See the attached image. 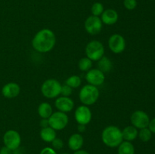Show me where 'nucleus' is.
<instances>
[{"instance_id":"nucleus-1","label":"nucleus","mask_w":155,"mask_h":154,"mask_svg":"<svg viewBox=\"0 0 155 154\" xmlns=\"http://www.w3.org/2000/svg\"><path fill=\"white\" fill-rule=\"evenodd\" d=\"M56 43V37L54 32L49 29L39 30L32 40V46L36 51L47 53L51 51Z\"/></svg>"},{"instance_id":"nucleus-2","label":"nucleus","mask_w":155,"mask_h":154,"mask_svg":"<svg viewBox=\"0 0 155 154\" xmlns=\"http://www.w3.org/2000/svg\"><path fill=\"white\" fill-rule=\"evenodd\" d=\"M101 140L109 147H117L124 141L122 131L115 125H109L103 130Z\"/></svg>"},{"instance_id":"nucleus-3","label":"nucleus","mask_w":155,"mask_h":154,"mask_svg":"<svg viewBox=\"0 0 155 154\" xmlns=\"http://www.w3.org/2000/svg\"><path fill=\"white\" fill-rule=\"evenodd\" d=\"M79 98L83 105H92L99 98V90L96 86L89 84L86 85L80 89Z\"/></svg>"},{"instance_id":"nucleus-4","label":"nucleus","mask_w":155,"mask_h":154,"mask_svg":"<svg viewBox=\"0 0 155 154\" xmlns=\"http://www.w3.org/2000/svg\"><path fill=\"white\" fill-rule=\"evenodd\" d=\"M61 88V85L57 79H48L42 83L41 86V92L45 98L51 99L57 98L60 95Z\"/></svg>"},{"instance_id":"nucleus-5","label":"nucleus","mask_w":155,"mask_h":154,"mask_svg":"<svg viewBox=\"0 0 155 154\" xmlns=\"http://www.w3.org/2000/svg\"><path fill=\"white\" fill-rule=\"evenodd\" d=\"M86 54L92 61H98L104 54V47L101 42L92 40L86 47Z\"/></svg>"},{"instance_id":"nucleus-6","label":"nucleus","mask_w":155,"mask_h":154,"mask_svg":"<svg viewBox=\"0 0 155 154\" xmlns=\"http://www.w3.org/2000/svg\"><path fill=\"white\" fill-rule=\"evenodd\" d=\"M48 119L49 126L55 131L63 130L68 125L69 121L68 115L60 111L53 113Z\"/></svg>"},{"instance_id":"nucleus-7","label":"nucleus","mask_w":155,"mask_h":154,"mask_svg":"<svg viewBox=\"0 0 155 154\" xmlns=\"http://www.w3.org/2000/svg\"><path fill=\"white\" fill-rule=\"evenodd\" d=\"M3 143L12 151H15L19 148L21 143V137L19 133L15 130H8L3 136Z\"/></svg>"},{"instance_id":"nucleus-8","label":"nucleus","mask_w":155,"mask_h":154,"mask_svg":"<svg viewBox=\"0 0 155 154\" xmlns=\"http://www.w3.org/2000/svg\"><path fill=\"white\" fill-rule=\"evenodd\" d=\"M130 120L133 126L136 127L137 129H142L144 128H148L150 118L145 112L142 110H136L133 113Z\"/></svg>"},{"instance_id":"nucleus-9","label":"nucleus","mask_w":155,"mask_h":154,"mask_svg":"<svg viewBox=\"0 0 155 154\" xmlns=\"http://www.w3.org/2000/svg\"><path fill=\"white\" fill-rule=\"evenodd\" d=\"M108 47L114 54H120L126 48L125 39L117 33L112 35L108 39Z\"/></svg>"},{"instance_id":"nucleus-10","label":"nucleus","mask_w":155,"mask_h":154,"mask_svg":"<svg viewBox=\"0 0 155 154\" xmlns=\"http://www.w3.org/2000/svg\"><path fill=\"white\" fill-rule=\"evenodd\" d=\"M84 27L89 34L96 35L99 33L102 29V22L99 17L92 15L86 18Z\"/></svg>"},{"instance_id":"nucleus-11","label":"nucleus","mask_w":155,"mask_h":154,"mask_svg":"<svg viewBox=\"0 0 155 154\" xmlns=\"http://www.w3.org/2000/svg\"><path fill=\"white\" fill-rule=\"evenodd\" d=\"M74 117L77 123L86 125L90 122L92 119V112L87 106H80L76 110Z\"/></svg>"},{"instance_id":"nucleus-12","label":"nucleus","mask_w":155,"mask_h":154,"mask_svg":"<svg viewBox=\"0 0 155 154\" xmlns=\"http://www.w3.org/2000/svg\"><path fill=\"white\" fill-rule=\"evenodd\" d=\"M86 79L89 85L98 87L104 83L105 75L98 69H91L86 72Z\"/></svg>"},{"instance_id":"nucleus-13","label":"nucleus","mask_w":155,"mask_h":154,"mask_svg":"<svg viewBox=\"0 0 155 154\" xmlns=\"http://www.w3.org/2000/svg\"><path fill=\"white\" fill-rule=\"evenodd\" d=\"M55 107L58 111L68 113L71 111L74 107V102L70 97L61 96L55 101Z\"/></svg>"},{"instance_id":"nucleus-14","label":"nucleus","mask_w":155,"mask_h":154,"mask_svg":"<svg viewBox=\"0 0 155 154\" xmlns=\"http://www.w3.org/2000/svg\"><path fill=\"white\" fill-rule=\"evenodd\" d=\"M21 88L15 82H8L2 88V94L6 98H15L19 95Z\"/></svg>"},{"instance_id":"nucleus-15","label":"nucleus","mask_w":155,"mask_h":154,"mask_svg":"<svg viewBox=\"0 0 155 154\" xmlns=\"http://www.w3.org/2000/svg\"><path fill=\"white\" fill-rule=\"evenodd\" d=\"M101 16V22L106 25H114L117 22L118 18H119L117 12L114 9L111 8L104 10Z\"/></svg>"},{"instance_id":"nucleus-16","label":"nucleus","mask_w":155,"mask_h":154,"mask_svg":"<svg viewBox=\"0 0 155 154\" xmlns=\"http://www.w3.org/2000/svg\"><path fill=\"white\" fill-rule=\"evenodd\" d=\"M83 143H84V140H83V137L82 136V134H79V133H75L69 137L68 146L71 150L77 151L81 149L83 146Z\"/></svg>"},{"instance_id":"nucleus-17","label":"nucleus","mask_w":155,"mask_h":154,"mask_svg":"<svg viewBox=\"0 0 155 154\" xmlns=\"http://www.w3.org/2000/svg\"><path fill=\"white\" fill-rule=\"evenodd\" d=\"M138 129L133 125H129L124 128L122 131V135L124 140L126 141H133L138 137Z\"/></svg>"},{"instance_id":"nucleus-18","label":"nucleus","mask_w":155,"mask_h":154,"mask_svg":"<svg viewBox=\"0 0 155 154\" xmlns=\"http://www.w3.org/2000/svg\"><path fill=\"white\" fill-rule=\"evenodd\" d=\"M56 131L50 126L43 128L40 131V137L42 140L48 143H51L54 138H56Z\"/></svg>"},{"instance_id":"nucleus-19","label":"nucleus","mask_w":155,"mask_h":154,"mask_svg":"<svg viewBox=\"0 0 155 154\" xmlns=\"http://www.w3.org/2000/svg\"><path fill=\"white\" fill-rule=\"evenodd\" d=\"M52 113V107L48 103L43 102L39 104L38 107V114L42 119H48Z\"/></svg>"},{"instance_id":"nucleus-20","label":"nucleus","mask_w":155,"mask_h":154,"mask_svg":"<svg viewBox=\"0 0 155 154\" xmlns=\"http://www.w3.org/2000/svg\"><path fill=\"white\" fill-rule=\"evenodd\" d=\"M112 68H113V63L108 57L103 56L100 60H98V69L103 73L109 72Z\"/></svg>"},{"instance_id":"nucleus-21","label":"nucleus","mask_w":155,"mask_h":154,"mask_svg":"<svg viewBox=\"0 0 155 154\" xmlns=\"http://www.w3.org/2000/svg\"><path fill=\"white\" fill-rule=\"evenodd\" d=\"M118 154H135V147L130 141L124 140L117 146Z\"/></svg>"},{"instance_id":"nucleus-22","label":"nucleus","mask_w":155,"mask_h":154,"mask_svg":"<svg viewBox=\"0 0 155 154\" xmlns=\"http://www.w3.org/2000/svg\"><path fill=\"white\" fill-rule=\"evenodd\" d=\"M81 83V79H80V76L77 75H73L71 76L68 77L66 79V81H65V84L68 85V86H70L72 88H76L80 87Z\"/></svg>"},{"instance_id":"nucleus-23","label":"nucleus","mask_w":155,"mask_h":154,"mask_svg":"<svg viewBox=\"0 0 155 154\" xmlns=\"http://www.w3.org/2000/svg\"><path fill=\"white\" fill-rule=\"evenodd\" d=\"M79 69L83 72H87L89 69H91L92 66V61L87 57H83L79 60L78 63Z\"/></svg>"},{"instance_id":"nucleus-24","label":"nucleus","mask_w":155,"mask_h":154,"mask_svg":"<svg viewBox=\"0 0 155 154\" xmlns=\"http://www.w3.org/2000/svg\"><path fill=\"white\" fill-rule=\"evenodd\" d=\"M139 139L143 142H148L151 140L152 137V132L150 131L148 128H144L140 129V131L138 133Z\"/></svg>"},{"instance_id":"nucleus-25","label":"nucleus","mask_w":155,"mask_h":154,"mask_svg":"<svg viewBox=\"0 0 155 154\" xmlns=\"http://www.w3.org/2000/svg\"><path fill=\"white\" fill-rule=\"evenodd\" d=\"M104 11V6L101 2H95L91 8V11L94 16H101Z\"/></svg>"},{"instance_id":"nucleus-26","label":"nucleus","mask_w":155,"mask_h":154,"mask_svg":"<svg viewBox=\"0 0 155 154\" xmlns=\"http://www.w3.org/2000/svg\"><path fill=\"white\" fill-rule=\"evenodd\" d=\"M124 5L127 10H134L137 6L136 0H124Z\"/></svg>"},{"instance_id":"nucleus-27","label":"nucleus","mask_w":155,"mask_h":154,"mask_svg":"<svg viewBox=\"0 0 155 154\" xmlns=\"http://www.w3.org/2000/svg\"><path fill=\"white\" fill-rule=\"evenodd\" d=\"M51 146H52V148L54 150H55V149H61L63 148L64 142L61 138L56 137V138H54V140L51 141Z\"/></svg>"},{"instance_id":"nucleus-28","label":"nucleus","mask_w":155,"mask_h":154,"mask_svg":"<svg viewBox=\"0 0 155 154\" xmlns=\"http://www.w3.org/2000/svg\"><path fill=\"white\" fill-rule=\"evenodd\" d=\"M73 88H71L70 86H68V85H61V93L60 95H61L62 96L64 97H69L70 95L72 94Z\"/></svg>"},{"instance_id":"nucleus-29","label":"nucleus","mask_w":155,"mask_h":154,"mask_svg":"<svg viewBox=\"0 0 155 154\" xmlns=\"http://www.w3.org/2000/svg\"><path fill=\"white\" fill-rule=\"evenodd\" d=\"M39 154H57V152L53 148L47 146V147L43 148Z\"/></svg>"},{"instance_id":"nucleus-30","label":"nucleus","mask_w":155,"mask_h":154,"mask_svg":"<svg viewBox=\"0 0 155 154\" xmlns=\"http://www.w3.org/2000/svg\"><path fill=\"white\" fill-rule=\"evenodd\" d=\"M148 128H149L151 132L155 134V118L151 119V120H150Z\"/></svg>"},{"instance_id":"nucleus-31","label":"nucleus","mask_w":155,"mask_h":154,"mask_svg":"<svg viewBox=\"0 0 155 154\" xmlns=\"http://www.w3.org/2000/svg\"><path fill=\"white\" fill-rule=\"evenodd\" d=\"M0 154H12V150L7 146H4L0 149Z\"/></svg>"},{"instance_id":"nucleus-32","label":"nucleus","mask_w":155,"mask_h":154,"mask_svg":"<svg viewBox=\"0 0 155 154\" xmlns=\"http://www.w3.org/2000/svg\"><path fill=\"white\" fill-rule=\"evenodd\" d=\"M40 126L42 127V128H46V127L49 126V124H48V119H42L40 121Z\"/></svg>"},{"instance_id":"nucleus-33","label":"nucleus","mask_w":155,"mask_h":154,"mask_svg":"<svg viewBox=\"0 0 155 154\" xmlns=\"http://www.w3.org/2000/svg\"><path fill=\"white\" fill-rule=\"evenodd\" d=\"M77 130H78V131H80V133L84 132V131H86V125H80V124H79L78 127H77Z\"/></svg>"},{"instance_id":"nucleus-34","label":"nucleus","mask_w":155,"mask_h":154,"mask_svg":"<svg viewBox=\"0 0 155 154\" xmlns=\"http://www.w3.org/2000/svg\"><path fill=\"white\" fill-rule=\"evenodd\" d=\"M74 154H89L87 151L83 150V149H79V150L74 151Z\"/></svg>"},{"instance_id":"nucleus-35","label":"nucleus","mask_w":155,"mask_h":154,"mask_svg":"<svg viewBox=\"0 0 155 154\" xmlns=\"http://www.w3.org/2000/svg\"><path fill=\"white\" fill-rule=\"evenodd\" d=\"M62 154H69V153H68V152H64V153H62Z\"/></svg>"},{"instance_id":"nucleus-36","label":"nucleus","mask_w":155,"mask_h":154,"mask_svg":"<svg viewBox=\"0 0 155 154\" xmlns=\"http://www.w3.org/2000/svg\"><path fill=\"white\" fill-rule=\"evenodd\" d=\"M152 1H153V0H152Z\"/></svg>"}]
</instances>
